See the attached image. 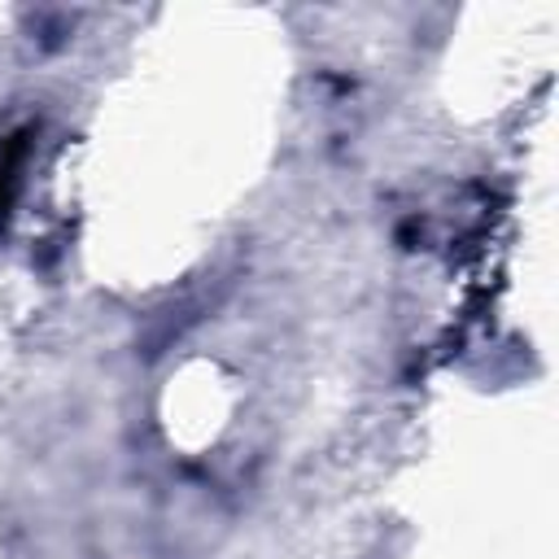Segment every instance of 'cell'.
I'll return each mask as SVG.
<instances>
[{"instance_id":"1","label":"cell","mask_w":559,"mask_h":559,"mask_svg":"<svg viewBox=\"0 0 559 559\" xmlns=\"http://www.w3.org/2000/svg\"><path fill=\"white\" fill-rule=\"evenodd\" d=\"M26 157V135H13V140H0V218L13 201V188H17V166Z\"/></svg>"}]
</instances>
